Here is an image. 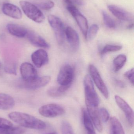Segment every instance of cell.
Listing matches in <instances>:
<instances>
[{"label":"cell","instance_id":"6da1fadb","mask_svg":"<svg viewBox=\"0 0 134 134\" xmlns=\"http://www.w3.org/2000/svg\"><path fill=\"white\" fill-rule=\"evenodd\" d=\"M8 116L11 120L25 128L39 130L46 127L44 121L27 113L15 111L9 113Z\"/></svg>","mask_w":134,"mask_h":134},{"label":"cell","instance_id":"7a4b0ae2","mask_svg":"<svg viewBox=\"0 0 134 134\" xmlns=\"http://www.w3.org/2000/svg\"><path fill=\"white\" fill-rule=\"evenodd\" d=\"M85 101L87 108L98 107L100 99L94 86L90 76L86 75L84 79Z\"/></svg>","mask_w":134,"mask_h":134},{"label":"cell","instance_id":"3957f363","mask_svg":"<svg viewBox=\"0 0 134 134\" xmlns=\"http://www.w3.org/2000/svg\"><path fill=\"white\" fill-rule=\"evenodd\" d=\"M19 4L23 12L28 18L38 23L44 21L45 16L37 6L26 1H20Z\"/></svg>","mask_w":134,"mask_h":134},{"label":"cell","instance_id":"277c9868","mask_svg":"<svg viewBox=\"0 0 134 134\" xmlns=\"http://www.w3.org/2000/svg\"><path fill=\"white\" fill-rule=\"evenodd\" d=\"M48 21L55 33L57 43L60 45L63 44L65 39L64 25L60 19L53 15H49Z\"/></svg>","mask_w":134,"mask_h":134},{"label":"cell","instance_id":"5b68a950","mask_svg":"<svg viewBox=\"0 0 134 134\" xmlns=\"http://www.w3.org/2000/svg\"><path fill=\"white\" fill-rule=\"evenodd\" d=\"M74 68L68 64L61 67L58 73L57 81L60 86L71 87L74 80Z\"/></svg>","mask_w":134,"mask_h":134},{"label":"cell","instance_id":"8992f818","mask_svg":"<svg viewBox=\"0 0 134 134\" xmlns=\"http://www.w3.org/2000/svg\"><path fill=\"white\" fill-rule=\"evenodd\" d=\"M67 9L75 20L83 34L86 38L88 30V21L86 18L74 5H68Z\"/></svg>","mask_w":134,"mask_h":134},{"label":"cell","instance_id":"52a82bcc","mask_svg":"<svg viewBox=\"0 0 134 134\" xmlns=\"http://www.w3.org/2000/svg\"><path fill=\"white\" fill-rule=\"evenodd\" d=\"M51 79L50 76H45L37 77L28 81L21 79V81L19 83V86L27 90H36L46 86L50 82Z\"/></svg>","mask_w":134,"mask_h":134},{"label":"cell","instance_id":"ba28073f","mask_svg":"<svg viewBox=\"0 0 134 134\" xmlns=\"http://www.w3.org/2000/svg\"><path fill=\"white\" fill-rule=\"evenodd\" d=\"M88 69L90 77L93 80L98 90L105 98H108L109 96L108 90L97 68L93 65L90 64Z\"/></svg>","mask_w":134,"mask_h":134},{"label":"cell","instance_id":"9c48e42d","mask_svg":"<svg viewBox=\"0 0 134 134\" xmlns=\"http://www.w3.org/2000/svg\"><path fill=\"white\" fill-rule=\"evenodd\" d=\"M39 114L47 118H55L65 113L64 109L56 104H50L42 105L39 109Z\"/></svg>","mask_w":134,"mask_h":134},{"label":"cell","instance_id":"30bf717a","mask_svg":"<svg viewBox=\"0 0 134 134\" xmlns=\"http://www.w3.org/2000/svg\"><path fill=\"white\" fill-rule=\"evenodd\" d=\"M115 100L119 107L125 114L127 120L131 126L134 124V111L128 103L118 95L115 96Z\"/></svg>","mask_w":134,"mask_h":134},{"label":"cell","instance_id":"8fae6325","mask_svg":"<svg viewBox=\"0 0 134 134\" xmlns=\"http://www.w3.org/2000/svg\"><path fill=\"white\" fill-rule=\"evenodd\" d=\"M108 8L115 17L120 20L126 22H132L133 20V15L131 13L119 6L109 5Z\"/></svg>","mask_w":134,"mask_h":134},{"label":"cell","instance_id":"7c38bea8","mask_svg":"<svg viewBox=\"0 0 134 134\" xmlns=\"http://www.w3.org/2000/svg\"><path fill=\"white\" fill-rule=\"evenodd\" d=\"M22 79L28 81L37 77V72L35 67L28 63H24L20 66Z\"/></svg>","mask_w":134,"mask_h":134},{"label":"cell","instance_id":"4fadbf2b","mask_svg":"<svg viewBox=\"0 0 134 134\" xmlns=\"http://www.w3.org/2000/svg\"><path fill=\"white\" fill-rule=\"evenodd\" d=\"M31 60L35 66L40 68L47 64L49 59L48 53L42 49H40L34 52L31 55Z\"/></svg>","mask_w":134,"mask_h":134},{"label":"cell","instance_id":"5bb4252c","mask_svg":"<svg viewBox=\"0 0 134 134\" xmlns=\"http://www.w3.org/2000/svg\"><path fill=\"white\" fill-rule=\"evenodd\" d=\"M65 35L68 42L74 51H77L79 47L80 41L78 35L71 27H67L65 29Z\"/></svg>","mask_w":134,"mask_h":134},{"label":"cell","instance_id":"9a60e30c","mask_svg":"<svg viewBox=\"0 0 134 134\" xmlns=\"http://www.w3.org/2000/svg\"><path fill=\"white\" fill-rule=\"evenodd\" d=\"M4 14L15 19H20L22 17V13L19 7L9 3H4L2 6Z\"/></svg>","mask_w":134,"mask_h":134},{"label":"cell","instance_id":"2e32d148","mask_svg":"<svg viewBox=\"0 0 134 134\" xmlns=\"http://www.w3.org/2000/svg\"><path fill=\"white\" fill-rule=\"evenodd\" d=\"M26 37L29 42L35 46L44 48H48L50 47L49 44L47 42L34 32L28 30Z\"/></svg>","mask_w":134,"mask_h":134},{"label":"cell","instance_id":"e0dca14e","mask_svg":"<svg viewBox=\"0 0 134 134\" xmlns=\"http://www.w3.org/2000/svg\"><path fill=\"white\" fill-rule=\"evenodd\" d=\"M9 33L15 37L23 38L26 37L28 30L22 26L13 24H9L7 26Z\"/></svg>","mask_w":134,"mask_h":134},{"label":"cell","instance_id":"ac0fdd59","mask_svg":"<svg viewBox=\"0 0 134 134\" xmlns=\"http://www.w3.org/2000/svg\"><path fill=\"white\" fill-rule=\"evenodd\" d=\"M15 101L12 97L6 94L0 93V109L7 110L13 108Z\"/></svg>","mask_w":134,"mask_h":134},{"label":"cell","instance_id":"d6986e66","mask_svg":"<svg viewBox=\"0 0 134 134\" xmlns=\"http://www.w3.org/2000/svg\"><path fill=\"white\" fill-rule=\"evenodd\" d=\"M111 134H125L124 129L120 122L116 117H112L110 119Z\"/></svg>","mask_w":134,"mask_h":134},{"label":"cell","instance_id":"ffe728a7","mask_svg":"<svg viewBox=\"0 0 134 134\" xmlns=\"http://www.w3.org/2000/svg\"><path fill=\"white\" fill-rule=\"evenodd\" d=\"M127 57L125 55L121 54L116 57L113 60V69L115 72L120 70L126 64Z\"/></svg>","mask_w":134,"mask_h":134},{"label":"cell","instance_id":"44dd1931","mask_svg":"<svg viewBox=\"0 0 134 134\" xmlns=\"http://www.w3.org/2000/svg\"><path fill=\"white\" fill-rule=\"evenodd\" d=\"M25 132V129L18 127L0 128V134H23Z\"/></svg>","mask_w":134,"mask_h":134},{"label":"cell","instance_id":"7402d4cb","mask_svg":"<svg viewBox=\"0 0 134 134\" xmlns=\"http://www.w3.org/2000/svg\"><path fill=\"white\" fill-rule=\"evenodd\" d=\"M99 29L98 25L96 24H93L89 29H88L86 39L88 41H91L94 39L97 36Z\"/></svg>","mask_w":134,"mask_h":134},{"label":"cell","instance_id":"603a6c76","mask_svg":"<svg viewBox=\"0 0 134 134\" xmlns=\"http://www.w3.org/2000/svg\"><path fill=\"white\" fill-rule=\"evenodd\" d=\"M104 23L105 26L111 29H114L116 27V24L114 20L105 11L102 12Z\"/></svg>","mask_w":134,"mask_h":134},{"label":"cell","instance_id":"cb8c5ba5","mask_svg":"<svg viewBox=\"0 0 134 134\" xmlns=\"http://www.w3.org/2000/svg\"><path fill=\"white\" fill-rule=\"evenodd\" d=\"M122 46L116 45L107 44L104 46L101 52V55H104L108 53L116 52L120 51L122 49Z\"/></svg>","mask_w":134,"mask_h":134},{"label":"cell","instance_id":"d4e9b609","mask_svg":"<svg viewBox=\"0 0 134 134\" xmlns=\"http://www.w3.org/2000/svg\"><path fill=\"white\" fill-rule=\"evenodd\" d=\"M4 70L8 74L16 75V64L13 62H7L5 64Z\"/></svg>","mask_w":134,"mask_h":134},{"label":"cell","instance_id":"484cf974","mask_svg":"<svg viewBox=\"0 0 134 134\" xmlns=\"http://www.w3.org/2000/svg\"><path fill=\"white\" fill-rule=\"evenodd\" d=\"M39 7L43 10H49L52 8L54 6L53 2L50 0L45 1L43 2L39 3L37 4Z\"/></svg>","mask_w":134,"mask_h":134},{"label":"cell","instance_id":"4316f807","mask_svg":"<svg viewBox=\"0 0 134 134\" xmlns=\"http://www.w3.org/2000/svg\"><path fill=\"white\" fill-rule=\"evenodd\" d=\"M61 131L62 134H67L74 131L70 124L66 121H63L61 123Z\"/></svg>","mask_w":134,"mask_h":134},{"label":"cell","instance_id":"83f0119b","mask_svg":"<svg viewBox=\"0 0 134 134\" xmlns=\"http://www.w3.org/2000/svg\"><path fill=\"white\" fill-rule=\"evenodd\" d=\"M99 114L101 121L104 122H107L109 119V114L108 110L105 108H101L99 109Z\"/></svg>","mask_w":134,"mask_h":134},{"label":"cell","instance_id":"f1b7e54d","mask_svg":"<svg viewBox=\"0 0 134 134\" xmlns=\"http://www.w3.org/2000/svg\"><path fill=\"white\" fill-rule=\"evenodd\" d=\"M47 94L49 96L52 97H57L63 95L59 91L58 87H53L49 89L47 91Z\"/></svg>","mask_w":134,"mask_h":134},{"label":"cell","instance_id":"f546056e","mask_svg":"<svg viewBox=\"0 0 134 134\" xmlns=\"http://www.w3.org/2000/svg\"><path fill=\"white\" fill-rule=\"evenodd\" d=\"M12 127V123L10 121L4 118H0V128H10Z\"/></svg>","mask_w":134,"mask_h":134},{"label":"cell","instance_id":"4dcf8cb0","mask_svg":"<svg viewBox=\"0 0 134 134\" xmlns=\"http://www.w3.org/2000/svg\"><path fill=\"white\" fill-rule=\"evenodd\" d=\"M134 69L133 68L127 71L124 73V76L131 83L134 85Z\"/></svg>","mask_w":134,"mask_h":134},{"label":"cell","instance_id":"1f68e13d","mask_svg":"<svg viewBox=\"0 0 134 134\" xmlns=\"http://www.w3.org/2000/svg\"><path fill=\"white\" fill-rule=\"evenodd\" d=\"M65 2L69 5H82L84 4V2L83 0H65Z\"/></svg>","mask_w":134,"mask_h":134},{"label":"cell","instance_id":"d6a6232c","mask_svg":"<svg viewBox=\"0 0 134 134\" xmlns=\"http://www.w3.org/2000/svg\"><path fill=\"white\" fill-rule=\"evenodd\" d=\"M115 82L116 83L117 86L120 87L121 88H124L125 87V84L123 81L116 80H115Z\"/></svg>","mask_w":134,"mask_h":134},{"label":"cell","instance_id":"836d02e7","mask_svg":"<svg viewBox=\"0 0 134 134\" xmlns=\"http://www.w3.org/2000/svg\"><path fill=\"white\" fill-rule=\"evenodd\" d=\"M87 134H97L95 132V130H93L87 131Z\"/></svg>","mask_w":134,"mask_h":134},{"label":"cell","instance_id":"e575fe53","mask_svg":"<svg viewBox=\"0 0 134 134\" xmlns=\"http://www.w3.org/2000/svg\"><path fill=\"white\" fill-rule=\"evenodd\" d=\"M133 24H130V25L128 26V27H127V28H128V29H130V30H131V29H133Z\"/></svg>","mask_w":134,"mask_h":134},{"label":"cell","instance_id":"d590c367","mask_svg":"<svg viewBox=\"0 0 134 134\" xmlns=\"http://www.w3.org/2000/svg\"><path fill=\"white\" fill-rule=\"evenodd\" d=\"M47 134H57V133L56 132H52V133H50Z\"/></svg>","mask_w":134,"mask_h":134},{"label":"cell","instance_id":"8d00e7d4","mask_svg":"<svg viewBox=\"0 0 134 134\" xmlns=\"http://www.w3.org/2000/svg\"><path fill=\"white\" fill-rule=\"evenodd\" d=\"M67 134H74V131H73V132H71V133H68Z\"/></svg>","mask_w":134,"mask_h":134},{"label":"cell","instance_id":"74e56055","mask_svg":"<svg viewBox=\"0 0 134 134\" xmlns=\"http://www.w3.org/2000/svg\"><path fill=\"white\" fill-rule=\"evenodd\" d=\"M0 66H1V64H0Z\"/></svg>","mask_w":134,"mask_h":134}]
</instances>
